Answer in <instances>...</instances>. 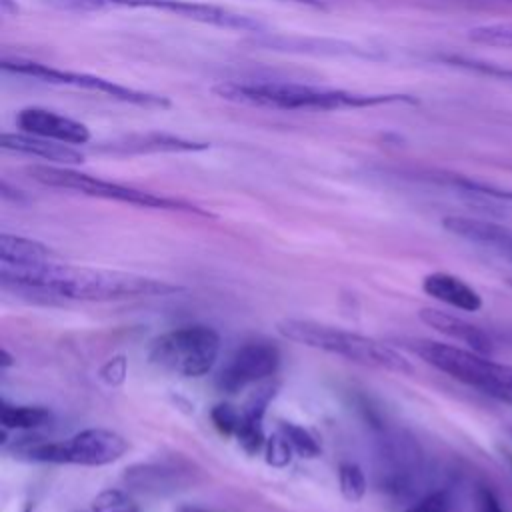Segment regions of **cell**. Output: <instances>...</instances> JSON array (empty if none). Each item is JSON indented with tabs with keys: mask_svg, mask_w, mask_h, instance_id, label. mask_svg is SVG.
Segmentation results:
<instances>
[{
	"mask_svg": "<svg viewBox=\"0 0 512 512\" xmlns=\"http://www.w3.org/2000/svg\"><path fill=\"white\" fill-rule=\"evenodd\" d=\"M446 64L470 70L474 74H482V76H490L502 82H512V66L506 64H498V62H490V60H478V58H464V56H448L444 58Z\"/></svg>",
	"mask_w": 512,
	"mask_h": 512,
	"instance_id": "cell-24",
	"label": "cell"
},
{
	"mask_svg": "<svg viewBox=\"0 0 512 512\" xmlns=\"http://www.w3.org/2000/svg\"><path fill=\"white\" fill-rule=\"evenodd\" d=\"M442 228L452 236L482 246L512 262V228L502 222L474 216H446Z\"/></svg>",
	"mask_w": 512,
	"mask_h": 512,
	"instance_id": "cell-14",
	"label": "cell"
},
{
	"mask_svg": "<svg viewBox=\"0 0 512 512\" xmlns=\"http://www.w3.org/2000/svg\"><path fill=\"white\" fill-rule=\"evenodd\" d=\"M338 484L344 500L348 502H360L368 490L366 476L362 468L354 462H340L338 466Z\"/></svg>",
	"mask_w": 512,
	"mask_h": 512,
	"instance_id": "cell-22",
	"label": "cell"
},
{
	"mask_svg": "<svg viewBox=\"0 0 512 512\" xmlns=\"http://www.w3.org/2000/svg\"><path fill=\"white\" fill-rule=\"evenodd\" d=\"M422 290L430 298L462 312H478L484 304L482 296L468 282L448 272L426 274L422 280Z\"/></svg>",
	"mask_w": 512,
	"mask_h": 512,
	"instance_id": "cell-17",
	"label": "cell"
},
{
	"mask_svg": "<svg viewBox=\"0 0 512 512\" xmlns=\"http://www.w3.org/2000/svg\"><path fill=\"white\" fill-rule=\"evenodd\" d=\"M510 434H512V428H510Z\"/></svg>",
	"mask_w": 512,
	"mask_h": 512,
	"instance_id": "cell-41",
	"label": "cell"
},
{
	"mask_svg": "<svg viewBox=\"0 0 512 512\" xmlns=\"http://www.w3.org/2000/svg\"><path fill=\"white\" fill-rule=\"evenodd\" d=\"M292 454H294V448H292V444L288 442V438L284 436L282 430H278V432H274L272 436L266 438L264 458H266L268 466L284 468V466L290 464Z\"/></svg>",
	"mask_w": 512,
	"mask_h": 512,
	"instance_id": "cell-29",
	"label": "cell"
},
{
	"mask_svg": "<svg viewBox=\"0 0 512 512\" xmlns=\"http://www.w3.org/2000/svg\"><path fill=\"white\" fill-rule=\"evenodd\" d=\"M128 452V440L108 428H86L66 440L22 438L14 442L12 454L28 462L106 466Z\"/></svg>",
	"mask_w": 512,
	"mask_h": 512,
	"instance_id": "cell-6",
	"label": "cell"
},
{
	"mask_svg": "<svg viewBox=\"0 0 512 512\" xmlns=\"http://www.w3.org/2000/svg\"><path fill=\"white\" fill-rule=\"evenodd\" d=\"M54 260V252L32 238L16 234H0V264L6 266H34Z\"/></svg>",
	"mask_w": 512,
	"mask_h": 512,
	"instance_id": "cell-20",
	"label": "cell"
},
{
	"mask_svg": "<svg viewBox=\"0 0 512 512\" xmlns=\"http://www.w3.org/2000/svg\"><path fill=\"white\" fill-rule=\"evenodd\" d=\"M46 6L60 12H110V10H154L168 12L180 18H188L202 24H212L238 32H262L264 24L248 14H240L230 8L202 4L192 0H42Z\"/></svg>",
	"mask_w": 512,
	"mask_h": 512,
	"instance_id": "cell-7",
	"label": "cell"
},
{
	"mask_svg": "<svg viewBox=\"0 0 512 512\" xmlns=\"http://www.w3.org/2000/svg\"><path fill=\"white\" fill-rule=\"evenodd\" d=\"M474 510L476 512H508L496 492L488 484H476L474 488Z\"/></svg>",
	"mask_w": 512,
	"mask_h": 512,
	"instance_id": "cell-33",
	"label": "cell"
},
{
	"mask_svg": "<svg viewBox=\"0 0 512 512\" xmlns=\"http://www.w3.org/2000/svg\"><path fill=\"white\" fill-rule=\"evenodd\" d=\"M508 460H510V464H512V454H510V452H508Z\"/></svg>",
	"mask_w": 512,
	"mask_h": 512,
	"instance_id": "cell-39",
	"label": "cell"
},
{
	"mask_svg": "<svg viewBox=\"0 0 512 512\" xmlns=\"http://www.w3.org/2000/svg\"><path fill=\"white\" fill-rule=\"evenodd\" d=\"M280 352L266 340H252L234 350L216 376V388L224 394H238L246 386L276 374Z\"/></svg>",
	"mask_w": 512,
	"mask_h": 512,
	"instance_id": "cell-10",
	"label": "cell"
},
{
	"mask_svg": "<svg viewBox=\"0 0 512 512\" xmlns=\"http://www.w3.org/2000/svg\"><path fill=\"white\" fill-rule=\"evenodd\" d=\"M16 126L20 128V132L72 146L90 142V130L86 124L40 106L22 108L16 114Z\"/></svg>",
	"mask_w": 512,
	"mask_h": 512,
	"instance_id": "cell-13",
	"label": "cell"
},
{
	"mask_svg": "<svg viewBox=\"0 0 512 512\" xmlns=\"http://www.w3.org/2000/svg\"><path fill=\"white\" fill-rule=\"evenodd\" d=\"M280 2H290V4H298V6H306V8H316V10H324V2L322 0H280Z\"/></svg>",
	"mask_w": 512,
	"mask_h": 512,
	"instance_id": "cell-34",
	"label": "cell"
},
{
	"mask_svg": "<svg viewBox=\"0 0 512 512\" xmlns=\"http://www.w3.org/2000/svg\"><path fill=\"white\" fill-rule=\"evenodd\" d=\"M180 478L182 474L178 470L166 468L160 464H136L126 468L122 476L128 488L138 492H150V494L178 490L184 484Z\"/></svg>",
	"mask_w": 512,
	"mask_h": 512,
	"instance_id": "cell-19",
	"label": "cell"
},
{
	"mask_svg": "<svg viewBox=\"0 0 512 512\" xmlns=\"http://www.w3.org/2000/svg\"><path fill=\"white\" fill-rule=\"evenodd\" d=\"M280 430L284 432V436L288 438V442L292 444V448L298 456H302V458L320 456V452H322L320 442L304 426H298L294 422H280Z\"/></svg>",
	"mask_w": 512,
	"mask_h": 512,
	"instance_id": "cell-25",
	"label": "cell"
},
{
	"mask_svg": "<svg viewBox=\"0 0 512 512\" xmlns=\"http://www.w3.org/2000/svg\"><path fill=\"white\" fill-rule=\"evenodd\" d=\"M276 390H278V384H276V382H264V384H260V386L250 394V398L246 400V404L242 406L244 418L262 422L268 404H270L272 398L276 396Z\"/></svg>",
	"mask_w": 512,
	"mask_h": 512,
	"instance_id": "cell-27",
	"label": "cell"
},
{
	"mask_svg": "<svg viewBox=\"0 0 512 512\" xmlns=\"http://www.w3.org/2000/svg\"><path fill=\"white\" fill-rule=\"evenodd\" d=\"M450 492L448 490H434L420 498L416 504L406 508L404 512H450Z\"/></svg>",
	"mask_w": 512,
	"mask_h": 512,
	"instance_id": "cell-31",
	"label": "cell"
},
{
	"mask_svg": "<svg viewBox=\"0 0 512 512\" xmlns=\"http://www.w3.org/2000/svg\"><path fill=\"white\" fill-rule=\"evenodd\" d=\"M276 330L286 340L302 346L322 350L334 356H342L354 364L388 370L396 374H412L414 366L398 350L378 342L370 336L348 332L330 324L302 318H284L276 324Z\"/></svg>",
	"mask_w": 512,
	"mask_h": 512,
	"instance_id": "cell-3",
	"label": "cell"
},
{
	"mask_svg": "<svg viewBox=\"0 0 512 512\" xmlns=\"http://www.w3.org/2000/svg\"><path fill=\"white\" fill-rule=\"evenodd\" d=\"M92 512H140L138 504L118 488L102 490L90 504Z\"/></svg>",
	"mask_w": 512,
	"mask_h": 512,
	"instance_id": "cell-26",
	"label": "cell"
},
{
	"mask_svg": "<svg viewBox=\"0 0 512 512\" xmlns=\"http://www.w3.org/2000/svg\"><path fill=\"white\" fill-rule=\"evenodd\" d=\"M404 348L452 380L490 398L512 404V364L496 362L486 354L428 338H408Z\"/></svg>",
	"mask_w": 512,
	"mask_h": 512,
	"instance_id": "cell-4",
	"label": "cell"
},
{
	"mask_svg": "<svg viewBox=\"0 0 512 512\" xmlns=\"http://www.w3.org/2000/svg\"><path fill=\"white\" fill-rule=\"evenodd\" d=\"M380 460H382V468L378 476L382 478V486L384 490H390L396 494H400L402 490H408L422 468V454L418 444L412 438H404V436L382 440Z\"/></svg>",
	"mask_w": 512,
	"mask_h": 512,
	"instance_id": "cell-11",
	"label": "cell"
},
{
	"mask_svg": "<svg viewBox=\"0 0 512 512\" xmlns=\"http://www.w3.org/2000/svg\"><path fill=\"white\" fill-rule=\"evenodd\" d=\"M14 360H16V358H14L6 348L0 350V368H10V366L14 364Z\"/></svg>",
	"mask_w": 512,
	"mask_h": 512,
	"instance_id": "cell-35",
	"label": "cell"
},
{
	"mask_svg": "<svg viewBox=\"0 0 512 512\" xmlns=\"http://www.w3.org/2000/svg\"><path fill=\"white\" fill-rule=\"evenodd\" d=\"M52 420V412L44 406L10 404L6 398L0 402V426L6 430H34Z\"/></svg>",
	"mask_w": 512,
	"mask_h": 512,
	"instance_id": "cell-21",
	"label": "cell"
},
{
	"mask_svg": "<svg viewBox=\"0 0 512 512\" xmlns=\"http://www.w3.org/2000/svg\"><path fill=\"white\" fill-rule=\"evenodd\" d=\"M438 182L454 190L476 212L492 216L496 222L512 224V190L458 174H442Z\"/></svg>",
	"mask_w": 512,
	"mask_h": 512,
	"instance_id": "cell-12",
	"label": "cell"
},
{
	"mask_svg": "<svg viewBox=\"0 0 512 512\" xmlns=\"http://www.w3.org/2000/svg\"><path fill=\"white\" fill-rule=\"evenodd\" d=\"M0 10H2V14H16L18 6L14 0H0Z\"/></svg>",
	"mask_w": 512,
	"mask_h": 512,
	"instance_id": "cell-36",
	"label": "cell"
},
{
	"mask_svg": "<svg viewBox=\"0 0 512 512\" xmlns=\"http://www.w3.org/2000/svg\"><path fill=\"white\" fill-rule=\"evenodd\" d=\"M0 280L4 286L44 292L68 300L110 302L142 296H168L184 290L162 278L142 276L120 270L82 268L58 264L54 260L34 266H6L0 264Z\"/></svg>",
	"mask_w": 512,
	"mask_h": 512,
	"instance_id": "cell-1",
	"label": "cell"
},
{
	"mask_svg": "<svg viewBox=\"0 0 512 512\" xmlns=\"http://www.w3.org/2000/svg\"><path fill=\"white\" fill-rule=\"evenodd\" d=\"M22 512H34V506H32V504H28V506H26Z\"/></svg>",
	"mask_w": 512,
	"mask_h": 512,
	"instance_id": "cell-38",
	"label": "cell"
},
{
	"mask_svg": "<svg viewBox=\"0 0 512 512\" xmlns=\"http://www.w3.org/2000/svg\"><path fill=\"white\" fill-rule=\"evenodd\" d=\"M234 438L238 440L240 448H242L246 454H250V456L258 454L260 450H264V444H266V436H264V430H262V422L248 420V418H244V414H242V424H240V428H238V432H236Z\"/></svg>",
	"mask_w": 512,
	"mask_h": 512,
	"instance_id": "cell-30",
	"label": "cell"
},
{
	"mask_svg": "<svg viewBox=\"0 0 512 512\" xmlns=\"http://www.w3.org/2000/svg\"><path fill=\"white\" fill-rule=\"evenodd\" d=\"M468 38L476 44L496 46V48H510L512 50V22H496V24H482L468 30Z\"/></svg>",
	"mask_w": 512,
	"mask_h": 512,
	"instance_id": "cell-23",
	"label": "cell"
},
{
	"mask_svg": "<svg viewBox=\"0 0 512 512\" xmlns=\"http://www.w3.org/2000/svg\"><path fill=\"white\" fill-rule=\"evenodd\" d=\"M210 420L214 424V428L222 434V436H236L240 424H242V408L238 410L236 406L228 404V402H220L216 406H212L210 410Z\"/></svg>",
	"mask_w": 512,
	"mask_h": 512,
	"instance_id": "cell-28",
	"label": "cell"
},
{
	"mask_svg": "<svg viewBox=\"0 0 512 512\" xmlns=\"http://www.w3.org/2000/svg\"><path fill=\"white\" fill-rule=\"evenodd\" d=\"M220 354V336L212 326L188 324L168 330L150 342L148 358L152 364L180 374L200 378L212 370Z\"/></svg>",
	"mask_w": 512,
	"mask_h": 512,
	"instance_id": "cell-8",
	"label": "cell"
},
{
	"mask_svg": "<svg viewBox=\"0 0 512 512\" xmlns=\"http://www.w3.org/2000/svg\"><path fill=\"white\" fill-rule=\"evenodd\" d=\"M26 172L30 174L32 180L58 188V190H70L78 192L84 196L92 198H104V200H114L122 204H132L140 208H154V210H172V212H188V214H198V216H210V212L198 208L196 204H190L180 198H168L160 196L148 190H140L134 186L118 184L112 180H104L86 172L72 170L68 166H56V164H34L28 166Z\"/></svg>",
	"mask_w": 512,
	"mask_h": 512,
	"instance_id": "cell-5",
	"label": "cell"
},
{
	"mask_svg": "<svg viewBox=\"0 0 512 512\" xmlns=\"http://www.w3.org/2000/svg\"><path fill=\"white\" fill-rule=\"evenodd\" d=\"M418 318L430 326L432 330L452 338V340H458L462 344H466L470 350L474 352H480V354H486L490 356L494 350H496V336L492 332H488L486 328H480L460 316H454V314H448L444 310H438V308H422L418 312Z\"/></svg>",
	"mask_w": 512,
	"mask_h": 512,
	"instance_id": "cell-15",
	"label": "cell"
},
{
	"mask_svg": "<svg viewBox=\"0 0 512 512\" xmlns=\"http://www.w3.org/2000/svg\"><path fill=\"white\" fill-rule=\"evenodd\" d=\"M508 284H510V286H512V278H510V280H508Z\"/></svg>",
	"mask_w": 512,
	"mask_h": 512,
	"instance_id": "cell-40",
	"label": "cell"
},
{
	"mask_svg": "<svg viewBox=\"0 0 512 512\" xmlns=\"http://www.w3.org/2000/svg\"><path fill=\"white\" fill-rule=\"evenodd\" d=\"M0 146L8 152L40 158L56 166H70V164L84 162V154L76 150L72 144L54 142L48 138L26 134V132H4L0 136Z\"/></svg>",
	"mask_w": 512,
	"mask_h": 512,
	"instance_id": "cell-16",
	"label": "cell"
},
{
	"mask_svg": "<svg viewBox=\"0 0 512 512\" xmlns=\"http://www.w3.org/2000/svg\"><path fill=\"white\" fill-rule=\"evenodd\" d=\"M212 92L228 102L272 110H348L382 104H414L406 94H364L342 88L286 82V80H234L220 82Z\"/></svg>",
	"mask_w": 512,
	"mask_h": 512,
	"instance_id": "cell-2",
	"label": "cell"
},
{
	"mask_svg": "<svg viewBox=\"0 0 512 512\" xmlns=\"http://www.w3.org/2000/svg\"><path fill=\"white\" fill-rule=\"evenodd\" d=\"M176 512H212V510H206V508H200V506H190V504H186V506H180Z\"/></svg>",
	"mask_w": 512,
	"mask_h": 512,
	"instance_id": "cell-37",
	"label": "cell"
},
{
	"mask_svg": "<svg viewBox=\"0 0 512 512\" xmlns=\"http://www.w3.org/2000/svg\"><path fill=\"white\" fill-rule=\"evenodd\" d=\"M210 144L188 140L174 134H160V132H148V134H132L118 142H112L110 146H102L110 152H124V154H142V152H198L206 150Z\"/></svg>",
	"mask_w": 512,
	"mask_h": 512,
	"instance_id": "cell-18",
	"label": "cell"
},
{
	"mask_svg": "<svg viewBox=\"0 0 512 512\" xmlns=\"http://www.w3.org/2000/svg\"><path fill=\"white\" fill-rule=\"evenodd\" d=\"M100 380L106 382L108 386H120L126 380L128 374V360L126 356H114L110 360H106L100 368Z\"/></svg>",
	"mask_w": 512,
	"mask_h": 512,
	"instance_id": "cell-32",
	"label": "cell"
},
{
	"mask_svg": "<svg viewBox=\"0 0 512 512\" xmlns=\"http://www.w3.org/2000/svg\"><path fill=\"white\" fill-rule=\"evenodd\" d=\"M0 66H2L4 72H10V74H20V76L34 78V80L48 82V84H56V86L82 88V90L104 94L108 98H114V100H120V102H126V104H134V106H142V108H168L170 106V100L166 96L136 90V88L118 84L114 80L94 76V74H86V72L62 70V68H56V66H48V64L34 62V60H22V58H12V60L4 58Z\"/></svg>",
	"mask_w": 512,
	"mask_h": 512,
	"instance_id": "cell-9",
	"label": "cell"
}]
</instances>
